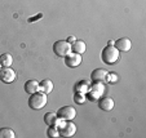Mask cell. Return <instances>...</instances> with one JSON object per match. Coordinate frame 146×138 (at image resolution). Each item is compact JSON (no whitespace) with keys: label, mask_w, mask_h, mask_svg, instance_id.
I'll return each instance as SVG.
<instances>
[{"label":"cell","mask_w":146,"mask_h":138,"mask_svg":"<svg viewBox=\"0 0 146 138\" xmlns=\"http://www.w3.org/2000/svg\"><path fill=\"white\" fill-rule=\"evenodd\" d=\"M58 132L60 135L62 137H72V135L76 133V125L71 121V120H61L57 124Z\"/></svg>","instance_id":"3957f363"},{"label":"cell","mask_w":146,"mask_h":138,"mask_svg":"<svg viewBox=\"0 0 146 138\" xmlns=\"http://www.w3.org/2000/svg\"><path fill=\"white\" fill-rule=\"evenodd\" d=\"M60 121V118L57 116V112H47L44 115V123L49 127V125H57Z\"/></svg>","instance_id":"7c38bea8"},{"label":"cell","mask_w":146,"mask_h":138,"mask_svg":"<svg viewBox=\"0 0 146 138\" xmlns=\"http://www.w3.org/2000/svg\"><path fill=\"white\" fill-rule=\"evenodd\" d=\"M39 90L43 92V93L48 94L53 90V83L49 80V79H44L39 83Z\"/></svg>","instance_id":"5bb4252c"},{"label":"cell","mask_w":146,"mask_h":138,"mask_svg":"<svg viewBox=\"0 0 146 138\" xmlns=\"http://www.w3.org/2000/svg\"><path fill=\"white\" fill-rule=\"evenodd\" d=\"M114 47L119 50V52H129L132 48V42L128 38H120L114 43Z\"/></svg>","instance_id":"ba28073f"},{"label":"cell","mask_w":146,"mask_h":138,"mask_svg":"<svg viewBox=\"0 0 146 138\" xmlns=\"http://www.w3.org/2000/svg\"><path fill=\"white\" fill-rule=\"evenodd\" d=\"M25 92L27 94H33V93H35V92H38L39 90V81H36V80H27L25 83Z\"/></svg>","instance_id":"4fadbf2b"},{"label":"cell","mask_w":146,"mask_h":138,"mask_svg":"<svg viewBox=\"0 0 146 138\" xmlns=\"http://www.w3.org/2000/svg\"><path fill=\"white\" fill-rule=\"evenodd\" d=\"M75 40H76V38H75V36H69V38L66 39V42H67V43H70V44H72V43H74Z\"/></svg>","instance_id":"ffe728a7"},{"label":"cell","mask_w":146,"mask_h":138,"mask_svg":"<svg viewBox=\"0 0 146 138\" xmlns=\"http://www.w3.org/2000/svg\"><path fill=\"white\" fill-rule=\"evenodd\" d=\"M108 45H114V40H109V44Z\"/></svg>","instance_id":"44dd1931"},{"label":"cell","mask_w":146,"mask_h":138,"mask_svg":"<svg viewBox=\"0 0 146 138\" xmlns=\"http://www.w3.org/2000/svg\"><path fill=\"white\" fill-rule=\"evenodd\" d=\"M16 72L11 67H0V80L5 84H11L16 80Z\"/></svg>","instance_id":"5b68a950"},{"label":"cell","mask_w":146,"mask_h":138,"mask_svg":"<svg viewBox=\"0 0 146 138\" xmlns=\"http://www.w3.org/2000/svg\"><path fill=\"white\" fill-rule=\"evenodd\" d=\"M74 101L75 103H78V105H83V103L86 102V94H83V93H75L74 94Z\"/></svg>","instance_id":"d6986e66"},{"label":"cell","mask_w":146,"mask_h":138,"mask_svg":"<svg viewBox=\"0 0 146 138\" xmlns=\"http://www.w3.org/2000/svg\"><path fill=\"white\" fill-rule=\"evenodd\" d=\"M65 59V65L70 69H74V67H78L80 63H82V54H78V53L70 52L66 57L64 58Z\"/></svg>","instance_id":"52a82bcc"},{"label":"cell","mask_w":146,"mask_h":138,"mask_svg":"<svg viewBox=\"0 0 146 138\" xmlns=\"http://www.w3.org/2000/svg\"><path fill=\"white\" fill-rule=\"evenodd\" d=\"M86 49H87L86 43L83 42V40H75L71 44V52L78 53V54H84Z\"/></svg>","instance_id":"8fae6325"},{"label":"cell","mask_w":146,"mask_h":138,"mask_svg":"<svg viewBox=\"0 0 146 138\" xmlns=\"http://www.w3.org/2000/svg\"><path fill=\"white\" fill-rule=\"evenodd\" d=\"M115 106V102L111 97H102L101 100L98 101V107L102 111H111Z\"/></svg>","instance_id":"30bf717a"},{"label":"cell","mask_w":146,"mask_h":138,"mask_svg":"<svg viewBox=\"0 0 146 138\" xmlns=\"http://www.w3.org/2000/svg\"><path fill=\"white\" fill-rule=\"evenodd\" d=\"M57 116L61 120H72L76 116V110L72 106H64L57 111Z\"/></svg>","instance_id":"8992f818"},{"label":"cell","mask_w":146,"mask_h":138,"mask_svg":"<svg viewBox=\"0 0 146 138\" xmlns=\"http://www.w3.org/2000/svg\"><path fill=\"white\" fill-rule=\"evenodd\" d=\"M47 135L49 138H57V137H60V132H58L57 125H49V128H48V130H47Z\"/></svg>","instance_id":"ac0fdd59"},{"label":"cell","mask_w":146,"mask_h":138,"mask_svg":"<svg viewBox=\"0 0 146 138\" xmlns=\"http://www.w3.org/2000/svg\"><path fill=\"white\" fill-rule=\"evenodd\" d=\"M119 54H120V52H119L114 45H106V47L102 49L101 58H102V61H104V63L114 65V63H116V61L119 59Z\"/></svg>","instance_id":"7a4b0ae2"},{"label":"cell","mask_w":146,"mask_h":138,"mask_svg":"<svg viewBox=\"0 0 146 138\" xmlns=\"http://www.w3.org/2000/svg\"><path fill=\"white\" fill-rule=\"evenodd\" d=\"M0 67H1V63H0Z\"/></svg>","instance_id":"7402d4cb"},{"label":"cell","mask_w":146,"mask_h":138,"mask_svg":"<svg viewBox=\"0 0 146 138\" xmlns=\"http://www.w3.org/2000/svg\"><path fill=\"white\" fill-rule=\"evenodd\" d=\"M74 89H75V92H78V93L87 94L88 93V90H89V84H88V81L82 80V81H79V83L75 85Z\"/></svg>","instance_id":"9a60e30c"},{"label":"cell","mask_w":146,"mask_h":138,"mask_svg":"<svg viewBox=\"0 0 146 138\" xmlns=\"http://www.w3.org/2000/svg\"><path fill=\"white\" fill-rule=\"evenodd\" d=\"M53 52L57 57L65 58L70 52H71V44L67 43L66 40H57L53 44Z\"/></svg>","instance_id":"277c9868"},{"label":"cell","mask_w":146,"mask_h":138,"mask_svg":"<svg viewBox=\"0 0 146 138\" xmlns=\"http://www.w3.org/2000/svg\"><path fill=\"white\" fill-rule=\"evenodd\" d=\"M108 76H109V71H106L104 69H96L91 74L92 81H101V83L108 80Z\"/></svg>","instance_id":"9c48e42d"},{"label":"cell","mask_w":146,"mask_h":138,"mask_svg":"<svg viewBox=\"0 0 146 138\" xmlns=\"http://www.w3.org/2000/svg\"><path fill=\"white\" fill-rule=\"evenodd\" d=\"M0 63L3 67H11L13 63V57L9 53H4V54L0 55Z\"/></svg>","instance_id":"2e32d148"},{"label":"cell","mask_w":146,"mask_h":138,"mask_svg":"<svg viewBox=\"0 0 146 138\" xmlns=\"http://www.w3.org/2000/svg\"><path fill=\"white\" fill-rule=\"evenodd\" d=\"M47 101H48L47 94L38 90V92H35V93L30 94L29 106H30V108H33V110H41L43 107H45Z\"/></svg>","instance_id":"6da1fadb"},{"label":"cell","mask_w":146,"mask_h":138,"mask_svg":"<svg viewBox=\"0 0 146 138\" xmlns=\"http://www.w3.org/2000/svg\"><path fill=\"white\" fill-rule=\"evenodd\" d=\"M16 134H14L13 129L11 128H1L0 129V138H14Z\"/></svg>","instance_id":"e0dca14e"}]
</instances>
